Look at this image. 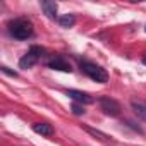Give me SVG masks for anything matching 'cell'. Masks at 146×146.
<instances>
[{"label":"cell","mask_w":146,"mask_h":146,"mask_svg":"<svg viewBox=\"0 0 146 146\" xmlns=\"http://www.w3.org/2000/svg\"><path fill=\"white\" fill-rule=\"evenodd\" d=\"M9 33L16 40H28L33 36V23L26 17H17L9 23Z\"/></svg>","instance_id":"1"},{"label":"cell","mask_w":146,"mask_h":146,"mask_svg":"<svg viewBox=\"0 0 146 146\" xmlns=\"http://www.w3.org/2000/svg\"><path fill=\"white\" fill-rule=\"evenodd\" d=\"M79 67H81V70L84 72L90 79H93V81H96V83H107V81H108L107 70H105L103 67H100L98 64H93V62H88V60H81Z\"/></svg>","instance_id":"2"},{"label":"cell","mask_w":146,"mask_h":146,"mask_svg":"<svg viewBox=\"0 0 146 146\" xmlns=\"http://www.w3.org/2000/svg\"><path fill=\"white\" fill-rule=\"evenodd\" d=\"M43 53H45V50L41 48V46H31L24 55H23V58L19 60V67L21 69H29V67H33L41 57H43Z\"/></svg>","instance_id":"3"},{"label":"cell","mask_w":146,"mask_h":146,"mask_svg":"<svg viewBox=\"0 0 146 146\" xmlns=\"http://www.w3.org/2000/svg\"><path fill=\"white\" fill-rule=\"evenodd\" d=\"M98 103H100V108H102L107 115H110V117L120 115V105H119L117 100H113V98H110V96H102V98L98 100Z\"/></svg>","instance_id":"4"},{"label":"cell","mask_w":146,"mask_h":146,"mask_svg":"<svg viewBox=\"0 0 146 146\" xmlns=\"http://www.w3.org/2000/svg\"><path fill=\"white\" fill-rule=\"evenodd\" d=\"M48 67L53 69V70H62V72H70V70H72L70 64H69L62 55H55V57L48 62Z\"/></svg>","instance_id":"5"},{"label":"cell","mask_w":146,"mask_h":146,"mask_svg":"<svg viewBox=\"0 0 146 146\" xmlns=\"http://www.w3.org/2000/svg\"><path fill=\"white\" fill-rule=\"evenodd\" d=\"M67 96H69V98H72L76 103H81V105H90V103H93V98H91L88 93H84V91L67 90Z\"/></svg>","instance_id":"6"},{"label":"cell","mask_w":146,"mask_h":146,"mask_svg":"<svg viewBox=\"0 0 146 146\" xmlns=\"http://www.w3.org/2000/svg\"><path fill=\"white\" fill-rule=\"evenodd\" d=\"M33 131L36 134H41V136H46V137L53 136V127L48 122H36V124H33Z\"/></svg>","instance_id":"7"},{"label":"cell","mask_w":146,"mask_h":146,"mask_svg":"<svg viewBox=\"0 0 146 146\" xmlns=\"http://www.w3.org/2000/svg\"><path fill=\"white\" fill-rule=\"evenodd\" d=\"M131 107H132L134 113H136L139 119L146 120V102H141V100L132 98V100H131Z\"/></svg>","instance_id":"8"},{"label":"cell","mask_w":146,"mask_h":146,"mask_svg":"<svg viewBox=\"0 0 146 146\" xmlns=\"http://www.w3.org/2000/svg\"><path fill=\"white\" fill-rule=\"evenodd\" d=\"M41 9H43V12H45L50 19H55V17H57V9H58V5H57L55 2H52V0H43V2H41Z\"/></svg>","instance_id":"9"},{"label":"cell","mask_w":146,"mask_h":146,"mask_svg":"<svg viewBox=\"0 0 146 146\" xmlns=\"http://www.w3.org/2000/svg\"><path fill=\"white\" fill-rule=\"evenodd\" d=\"M83 129H84L88 134H91L93 137H96V139H100V141H103V143H112V137L107 136V134L102 132V131H96V129H93V127H90V125H84Z\"/></svg>","instance_id":"10"},{"label":"cell","mask_w":146,"mask_h":146,"mask_svg":"<svg viewBox=\"0 0 146 146\" xmlns=\"http://www.w3.org/2000/svg\"><path fill=\"white\" fill-rule=\"evenodd\" d=\"M58 24L62 28H70V26L76 24V17L72 16V14H64V16L58 17Z\"/></svg>","instance_id":"11"},{"label":"cell","mask_w":146,"mask_h":146,"mask_svg":"<svg viewBox=\"0 0 146 146\" xmlns=\"http://www.w3.org/2000/svg\"><path fill=\"white\" fill-rule=\"evenodd\" d=\"M72 113H74V115H83L84 113V108L79 103H74V105H72Z\"/></svg>","instance_id":"12"},{"label":"cell","mask_w":146,"mask_h":146,"mask_svg":"<svg viewBox=\"0 0 146 146\" xmlns=\"http://www.w3.org/2000/svg\"><path fill=\"white\" fill-rule=\"evenodd\" d=\"M0 69H2V72H4V74H7V76H12V78H17V72H16V70H12V69H9L7 65H2Z\"/></svg>","instance_id":"13"},{"label":"cell","mask_w":146,"mask_h":146,"mask_svg":"<svg viewBox=\"0 0 146 146\" xmlns=\"http://www.w3.org/2000/svg\"><path fill=\"white\" fill-rule=\"evenodd\" d=\"M127 125H129V127H131V129H134V131H136V132H139V134H143V129H141V127H139V125H136V124H134V122H131V120H127Z\"/></svg>","instance_id":"14"},{"label":"cell","mask_w":146,"mask_h":146,"mask_svg":"<svg viewBox=\"0 0 146 146\" xmlns=\"http://www.w3.org/2000/svg\"><path fill=\"white\" fill-rule=\"evenodd\" d=\"M143 64H144V65H146V55H144V57H143Z\"/></svg>","instance_id":"15"}]
</instances>
